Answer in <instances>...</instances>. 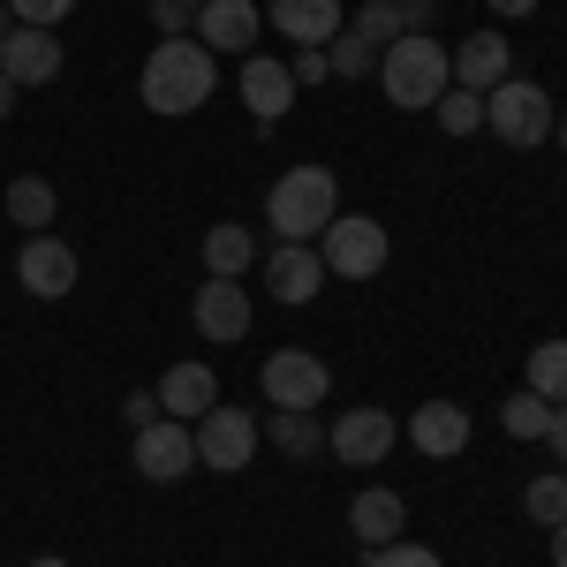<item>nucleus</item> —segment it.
Segmentation results:
<instances>
[{"label":"nucleus","instance_id":"obj_10","mask_svg":"<svg viewBox=\"0 0 567 567\" xmlns=\"http://www.w3.org/2000/svg\"><path fill=\"white\" fill-rule=\"evenodd\" d=\"M0 76L23 91V84H53L61 76V39L39 31V23H16V31H0Z\"/></svg>","mask_w":567,"mask_h":567},{"label":"nucleus","instance_id":"obj_39","mask_svg":"<svg viewBox=\"0 0 567 567\" xmlns=\"http://www.w3.org/2000/svg\"><path fill=\"white\" fill-rule=\"evenodd\" d=\"M8 114H16V84L0 76V122H8Z\"/></svg>","mask_w":567,"mask_h":567},{"label":"nucleus","instance_id":"obj_18","mask_svg":"<svg viewBox=\"0 0 567 567\" xmlns=\"http://www.w3.org/2000/svg\"><path fill=\"white\" fill-rule=\"evenodd\" d=\"M213 401H219V379L205 371V363H175V371L159 379V409H175L182 424H197Z\"/></svg>","mask_w":567,"mask_h":567},{"label":"nucleus","instance_id":"obj_7","mask_svg":"<svg viewBox=\"0 0 567 567\" xmlns=\"http://www.w3.org/2000/svg\"><path fill=\"white\" fill-rule=\"evenodd\" d=\"M326 386H333V371L310 349H272L265 355V401H272V409H318Z\"/></svg>","mask_w":567,"mask_h":567},{"label":"nucleus","instance_id":"obj_6","mask_svg":"<svg viewBox=\"0 0 567 567\" xmlns=\"http://www.w3.org/2000/svg\"><path fill=\"white\" fill-rule=\"evenodd\" d=\"M250 454H258V424L243 416V409H205L197 416V470H250Z\"/></svg>","mask_w":567,"mask_h":567},{"label":"nucleus","instance_id":"obj_24","mask_svg":"<svg viewBox=\"0 0 567 567\" xmlns=\"http://www.w3.org/2000/svg\"><path fill=\"white\" fill-rule=\"evenodd\" d=\"M272 439H280L296 462H310V454L326 446V432H318V416H310V409H272Z\"/></svg>","mask_w":567,"mask_h":567},{"label":"nucleus","instance_id":"obj_41","mask_svg":"<svg viewBox=\"0 0 567 567\" xmlns=\"http://www.w3.org/2000/svg\"><path fill=\"white\" fill-rule=\"evenodd\" d=\"M31 567H69V560H53V553H45V560H31Z\"/></svg>","mask_w":567,"mask_h":567},{"label":"nucleus","instance_id":"obj_20","mask_svg":"<svg viewBox=\"0 0 567 567\" xmlns=\"http://www.w3.org/2000/svg\"><path fill=\"white\" fill-rule=\"evenodd\" d=\"M205 265H213V280H243L258 265V235L243 219H219L213 235H205Z\"/></svg>","mask_w":567,"mask_h":567},{"label":"nucleus","instance_id":"obj_34","mask_svg":"<svg viewBox=\"0 0 567 567\" xmlns=\"http://www.w3.org/2000/svg\"><path fill=\"white\" fill-rule=\"evenodd\" d=\"M393 16H401V31H432L439 0H393Z\"/></svg>","mask_w":567,"mask_h":567},{"label":"nucleus","instance_id":"obj_37","mask_svg":"<svg viewBox=\"0 0 567 567\" xmlns=\"http://www.w3.org/2000/svg\"><path fill=\"white\" fill-rule=\"evenodd\" d=\"M484 8H499V16H529L537 0H484Z\"/></svg>","mask_w":567,"mask_h":567},{"label":"nucleus","instance_id":"obj_3","mask_svg":"<svg viewBox=\"0 0 567 567\" xmlns=\"http://www.w3.org/2000/svg\"><path fill=\"white\" fill-rule=\"evenodd\" d=\"M379 84H386L393 106H409V114H424L439 91L454 84V69H446V45L432 31H401V39L379 53Z\"/></svg>","mask_w":567,"mask_h":567},{"label":"nucleus","instance_id":"obj_14","mask_svg":"<svg viewBox=\"0 0 567 567\" xmlns=\"http://www.w3.org/2000/svg\"><path fill=\"white\" fill-rule=\"evenodd\" d=\"M243 106L272 130V122L296 106V76H288V61H272V53H243Z\"/></svg>","mask_w":567,"mask_h":567},{"label":"nucleus","instance_id":"obj_32","mask_svg":"<svg viewBox=\"0 0 567 567\" xmlns=\"http://www.w3.org/2000/svg\"><path fill=\"white\" fill-rule=\"evenodd\" d=\"M8 8H16V23H39V31H53V23H61L76 0H8Z\"/></svg>","mask_w":567,"mask_h":567},{"label":"nucleus","instance_id":"obj_30","mask_svg":"<svg viewBox=\"0 0 567 567\" xmlns=\"http://www.w3.org/2000/svg\"><path fill=\"white\" fill-rule=\"evenodd\" d=\"M197 8H205V0H152V23H159L167 39H189V31H197Z\"/></svg>","mask_w":567,"mask_h":567},{"label":"nucleus","instance_id":"obj_40","mask_svg":"<svg viewBox=\"0 0 567 567\" xmlns=\"http://www.w3.org/2000/svg\"><path fill=\"white\" fill-rule=\"evenodd\" d=\"M553 136H560V144H567V114H560V122H553Z\"/></svg>","mask_w":567,"mask_h":567},{"label":"nucleus","instance_id":"obj_13","mask_svg":"<svg viewBox=\"0 0 567 567\" xmlns=\"http://www.w3.org/2000/svg\"><path fill=\"white\" fill-rule=\"evenodd\" d=\"M189 318H197L205 341H243V333H250V288H243V280H205L197 303H189Z\"/></svg>","mask_w":567,"mask_h":567},{"label":"nucleus","instance_id":"obj_19","mask_svg":"<svg viewBox=\"0 0 567 567\" xmlns=\"http://www.w3.org/2000/svg\"><path fill=\"white\" fill-rule=\"evenodd\" d=\"M272 23L296 45H326L341 31V0H272Z\"/></svg>","mask_w":567,"mask_h":567},{"label":"nucleus","instance_id":"obj_1","mask_svg":"<svg viewBox=\"0 0 567 567\" xmlns=\"http://www.w3.org/2000/svg\"><path fill=\"white\" fill-rule=\"evenodd\" d=\"M213 84H219V61L197 39H159L144 53V76H136L152 114H197L213 99Z\"/></svg>","mask_w":567,"mask_h":567},{"label":"nucleus","instance_id":"obj_5","mask_svg":"<svg viewBox=\"0 0 567 567\" xmlns=\"http://www.w3.org/2000/svg\"><path fill=\"white\" fill-rule=\"evenodd\" d=\"M318 258L341 280H371V272H386V227L371 213H333V227L318 235Z\"/></svg>","mask_w":567,"mask_h":567},{"label":"nucleus","instance_id":"obj_23","mask_svg":"<svg viewBox=\"0 0 567 567\" xmlns=\"http://www.w3.org/2000/svg\"><path fill=\"white\" fill-rule=\"evenodd\" d=\"M499 424H507V432L515 439H545V424H553V401H545V393H507V401H499Z\"/></svg>","mask_w":567,"mask_h":567},{"label":"nucleus","instance_id":"obj_4","mask_svg":"<svg viewBox=\"0 0 567 567\" xmlns=\"http://www.w3.org/2000/svg\"><path fill=\"white\" fill-rule=\"evenodd\" d=\"M553 99H545V84H529V76H507V84L484 91V130L499 136V144H515V152H529V144H545L553 136Z\"/></svg>","mask_w":567,"mask_h":567},{"label":"nucleus","instance_id":"obj_28","mask_svg":"<svg viewBox=\"0 0 567 567\" xmlns=\"http://www.w3.org/2000/svg\"><path fill=\"white\" fill-rule=\"evenodd\" d=\"M349 31L371 45V53H386V45L401 39V16H393V0H363V8L349 16Z\"/></svg>","mask_w":567,"mask_h":567},{"label":"nucleus","instance_id":"obj_33","mask_svg":"<svg viewBox=\"0 0 567 567\" xmlns=\"http://www.w3.org/2000/svg\"><path fill=\"white\" fill-rule=\"evenodd\" d=\"M288 76H296V84H326V76H333V61H326V45H303V61H296Z\"/></svg>","mask_w":567,"mask_h":567},{"label":"nucleus","instance_id":"obj_16","mask_svg":"<svg viewBox=\"0 0 567 567\" xmlns=\"http://www.w3.org/2000/svg\"><path fill=\"white\" fill-rule=\"evenodd\" d=\"M409 439H416V454L454 462V454L470 446V409H462V401H424V409L409 416Z\"/></svg>","mask_w":567,"mask_h":567},{"label":"nucleus","instance_id":"obj_22","mask_svg":"<svg viewBox=\"0 0 567 567\" xmlns=\"http://www.w3.org/2000/svg\"><path fill=\"white\" fill-rule=\"evenodd\" d=\"M0 205H8V219H16V227H53V189H45L39 175L8 182V197H0Z\"/></svg>","mask_w":567,"mask_h":567},{"label":"nucleus","instance_id":"obj_36","mask_svg":"<svg viewBox=\"0 0 567 567\" xmlns=\"http://www.w3.org/2000/svg\"><path fill=\"white\" fill-rule=\"evenodd\" d=\"M545 446L560 454V470H567V401H560V409H553V424H545Z\"/></svg>","mask_w":567,"mask_h":567},{"label":"nucleus","instance_id":"obj_17","mask_svg":"<svg viewBox=\"0 0 567 567\" xmlns=\"http://www.w3.org/2000/svg\"><path fill=\"white\" fill-rule=\"evenodd\" d=\"M250 39H258V8L250 0H205L197 8V45L205 53H243Z\"/></svg>","mask_w":567,"mask_h":567},{"label":"nucleus","instance_id":"obj_38","mask_svg":"<svg viewBox=\"0 0 567 567\" xmlns=\"http://www.w3.org/2000/svg\"><path fill=\"white\" fill-rule=\"evenodd\" d=\"M553 567H567V523L553 529Z\"/></svg>","mask_w":567,"mask_h":567},{"label":"nucleus","instance_id":"obj_21","mask_svg":"<svg viewBox=\"0 0 567 567\" xmlns=\"http://www.w3.org/2000/svg\"><path fill=\"white\" fill-rule=\"evenodd\" d=\"M349 529L371 545V553H379V545H393V537H401V499H393V492H379V484H371V492H355Z\"/></svg>","mask_w":567,"mask_h":567},{"label":"nucleus","instance_id":"obj_8","mask_svg":"<svg viewBox=\"0 0 567 567\" xmlns=\"http://www.w3.org/2000/svg\"><path fill=\"white\" fill-rule=\"evenodd\" d=\"M136 470L152 484H175L197 470V432L182 424V416H159V424H144L136 432Z\"/></svg>","mask_w":567,"mask_h":567},{"label":"nucleus","instance_id":"obj_25","mask_svg":"<svg viewBox=\"0 0 567 567\" xmlns=\"http://www.w3.org/2000/svg\"><path fill=\"white\" fill-rule=\"evenodd\" d=\"M523 507H529V523H537V529H560L567 523V477H560V470H545V477L523 492Z\"/></svg>","mask_w":567,"mask_h":567},{"label":"nucleus","instance_id":"obj_26","mask_svg":"<svg viewBox=\"0 0 567 567\" xmlns=\"http://www.w3.org/2000/svg\"><path fill=\"white\" fill-rule=\"evenodd\" d=\"M432 114H439V130H446V136H470L484 122V99H477V91H462V84H446L432 99Z\"/></svg>","mask_w":567,"mask_h":567},{"label":"nucleus","instance_id":"obj_27","mask_svg":"<svg viewBox=\"0 0 567 567\" xmlns=\"http://www.w3.org/2000/svg\"><path fill=\"white\" fill-rule=\"evenodd\" d=\"M529 393H545V401H567V341H545V349H529Z\"/></svg>","mask_w":567,"mask_h":567},{"label":"nucleus","instance_id":"obj_29","mask_svg":"<svg viewBox=\"0 0 567 567\" xmlns=\"http://www.w3.org/2000/svg\"><path fill=\"white\" fill-rule=\"evenodd\" d=\"M326 61H333V76H341V84H355V76H371V69H379V53L355 39V31H333V39H326Z\"/></svg>","mask_w":567,"mask_h":567},{"label":"nucleus","instance_id":"obj_2","mask_svg":"<svg viewBox=\"0 0 567 567\" xmlns=\"http://www.w3.org/2000/svg\"><path fill=\"white\" fill-rule=\"evenodd\" d=\"M333 213H341V182H333V167H288V175L272 182V197H265V227H272L280 243L326 235Z\"/></svg>","mask_w":567,"mask_h":567},{"label":"nucleus","instance_id":"obj_35","mask_svg":"<svg viewBox=\"0 0 567 567\" xmlns=\"http://www.w3.org/2000/svg\"><path fill=\"white\" fill-rule=\"evenodd\" d=\"M122 416H130L136 432H144V424H159V393H130V401H122Z\"/></svg>","mask_w":567,"mask_h":567},{"label":"nucleus","instance_id":"obj_15","mask_svg":"<svg viewBox=\"0 0 567 567\" xmlns=\"http://www.w3.org/2000/svg\"><path fill=\"white\" fill-rule=\"evenodd\" d=\"M265 288H272L280 303H310V296L326 288V258H318L310 243H280V250L265 258Z\"/></svg>","mask_w":567,"mask_h":567},{"label":"nucleus","instance_id":"obj_9","mask_svg":"<svg viewBox=\"0 0 567 567\" xmlns=\"http://www.w3.org/2000/svg\"><path fill=\"white\" fill-rule=\"evenodd\" d=\"M393 439H401V424H393L386 409H349V416L326 432V446H333L349 470H379V462L393 454Z\"/></svg>","mask_w":567,"mask_h":567},{"label":"nucleus","instance_id":"obj_12","mask_svg":"<svg viewBox=\"0 0 567 567\" xmlns=\"http://www.w3.org/2000/svg\"><path fill=\"white\" fill-rule=\"evenodd\" d=\"M446 69H454V84L462 91H492V84H507L515 76V45L499 39V31H477V39H462L454 53H446Z\"/></svg>","mask_w":567,"mask_h":567},{"label":"nucleus","instance_id":"obj_11","mask_svg":"<svg viewBox=\"0 0 567 567\" xmlns=\"http://www.w3.org/2000/svg\"><path fill=\"white\" fill-rule=\"evenodd\" d=\"M16 280H23L39 303H61V296L76 288V250H69L61 235H31V243L16 250Z\"/></svg>","mask_w":567,"mask_h":567},{"label":"nucleus","instance_id":"obj_31","mask_svg":"<svg viewBox=\"0 0 567 567\" xmlns=\"http://www.w3.org/2000/svg\"><path fill=\"white\" fill-rule=\"evenodd\" d=\"M371 567H446V560H439V553H424V545H401V537H393V545H379V553H371Z\"/></svg>","mask_w":567,"mask_h":567}]
</instances>
